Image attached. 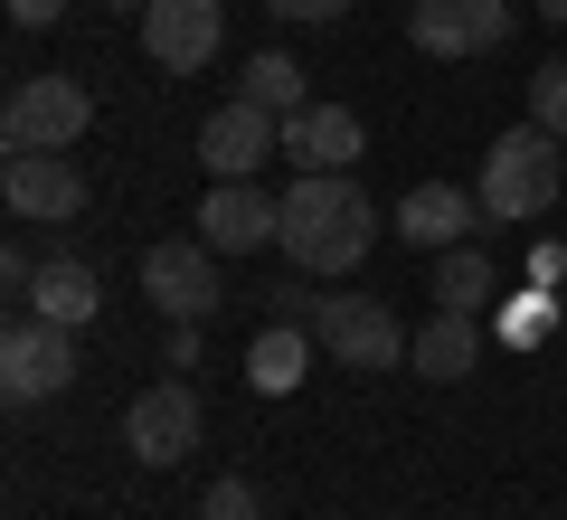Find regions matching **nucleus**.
Masks as SVG:
<instances>
[{"label":"nucleus","instance_id":"f257e3e1","mask_svg":"<svg viewBox=\"0 0 567 520\" xmlns=\"http://www.w3.org/2000/svg\"><path fill=\"white\" fill-rule=\"evenodd\" d=\"M379 246V208L350 171H293L284 181V256L303 275H350Z\"/></svg>","mask_w":567,"mask_h":520},{"label":"nucleus","instance_id":"f03ea898","mask_svg":"<svg viewBox=\"0 0 567 520\" xmlns=\"http://www.w3.org/2000/svg\"><path fill=\"white\" fill-rule=\"evenodd\" d=\"M558 190H567V152H558V133H539V123H511L502 142L483 152V218L492 227H520V218H548L558 208Z\"/></svg>","mask_w":567,"mask_h":520},{"label":"nucleus","instance_id":"7ed1b4c3","mask_svg":"<svg viewBox=\"0 0 567 520\" xmlns=\"http://www.w3.org/2000/svg\"><path fill=\"white\" fill-rule=\"evenodd\" d=\"M199 436H208V407H199L189 379H152L133 407H123V455L152 463V473H171L181 455H199Z\"/></svg>","mask_w":567,"mask_h":520},{"label":"nucleus","instance_id":"20e7f679","mask_svg":"<svg viewBox=\"0 0 567 520\" xmlns=\"http://www.w3.org/2000/svg\"><path fill=\"white\" fill-rule=\"evenodd\" d=\"M95 123V95L76 77H20L0 104V142L10 152H76V133Z\"/></svg>","mask_w":567,"mask_h":520},{"label":"nucleus","instance_id":"39448f33","mask_svg":"<svg viewBox=\"0 0 567 520\" xmlns=\"http://www.w3.org/2000/svg\"><path fill=\"white\" fill-rule=\"evenodd\" d=\"M312 340H322L341 369H398L416 332H406L388 303H369V294H322L312 303Z\"/></svg>","mask_w":567,"mask_h":520},{"label":"nucleus","instance_id":"423d86ee","mask_svg":"<svg viewBox=\"0 0 567 520\" xmlns=\"http://www.w3.org/2000/svg\"><path fill=\"white\" fill-rule=\"evenodd\" d=\"M76 388V332L66 322H10V340H0V398L10 407H39V398H66Z\"/></svg>","mask_w":567,"mask_h":520},{"label":"nucleus","instance_id":"0eeeda50","mask_svg":"<svg viewBox=\"0 0 567 520\" xmlns=\"http://www.w3.org/2000/svg\"><path fill=\"white\" fill-rule=\"evenodd\" d=\"M142 294H152L162 322H208V313H218V246H208V237L152 246V256H142Z\"/></svg>","mask_w":567,"mask_h":520},{"label":"nucleus","instance_id":"6e6552de","mask_svg":"<svg viewBox=\"0 0 567 520\" xmlns=\"http://www.w3.org/2000/svg\"><path fill=\"white\" fill-rule=\"evenodd\" d=\"M227 48V10L218 0H152L142 10V58L171 77H208V58Z\"/></svg>","mask_w":567,"mask_h":520},{"label":"nucleus","instance_id":"1a4fd4ad","mask_svg":"<svg viewBox=\"0 0 567 520\" xmlns=\"http://www.w3.org/2000/svg\"><path fill=\"white\" fill-rule=\"evenodd\" d=\"M0 200H10V218H29V227H66L85 208V171L66 152H10Z\"/></svg>","mask_w":567,"mask_h":520},{"label":"nucleus","instance_id":"9d476101","mask_svg":"<svg viewBox=\"0 0 567 520\" xmlns=\"http://www.w3.org/2000/svg\"><path fill=\"white\" fill-rule=\"evenodd\" d=\"M406 39L425 58H483L511 39V0H416L406 10Z\"/></svg>","mask_w":567,"mask_h":520},{"label":"nucleus","instance_id":"9b49d317","mask_svg":"<svg viewBox=\"0 0 567 520\" xmlns=\"http://www.w3.org/2000/svg\"><path fill=\"white\" fill-rule=\"evenodd\" d=\"M275 152H284V123L265 114V104H246V95H227L218 114L199 123V161L218 171V181H256Z\"/></svg>","mask_w":567,"mask_h":520},{"label":"nucleus","instance_id":"f8f14e48","mask_svg":"<svg viewBox=\"0 0 567 520\" xmlns=\"http://www.w3.org/2000/svg\"><path fill=\"white\" fill-rule=\"evenodd\" d=\"M199 237L218 246V256H265V246L284 237V200L256 190V181H218L199 200Z\"/></svg>","mask_w":567,"mask_h":520},{"label":"nucleus","instance_id":"ddd939ff","mask_svg":"<svg viewBox=\"0 0 567 520\" xmlns=\"http://www.w3.org/2000/svg\"><path fill=\"white\" fill-rule=\"evenodd\" d=\"M360 152H369V133H360L350 104H303V114L284 123V161L293 171H350Z\"/></svg>","mask_w":567,"mask_h":520},{"label":"nucleus","instance_id":"4468645a","mask_svg":"<svg viewBox=\"0 0 567 520\" xmlns=\"http://www.w3.org/2000/svg\"><path fill=\"white\" fill-rule=\"evenodd\" d=\"M473 218H483V200H464V190H445V181H425V190H406V200H398V237L425 246V256L464 246Z\"/></svg>","mask_w":567,"mask_h":520},{"label":"nucleus","instance_id":"2eb2a0df","mask_svg":"<svg viewBox=\"0 0 567 520\" xmlns=\"http://www.w3.org/2000/svg\"><path fill=\"white\" fill-rule=\"evenodd\" d=\"M473 360H483V332H473V313H445V303H435V313H425V332L406 340V369H416V379H473Z\"/></svg>","mask_w":567,"mask_h":520},{"label":"nucleus","instance_id":"dca6fc26","mask_svg":"<svg viewBox=\"0 0 567 520\" xmlns=\"http://www.w3.org/2000/svg\"><path fill=\"white\" fill-rule=\"evenodd\" d=\"M29 313H39V322H66V332H85V322L104 313L95 265H85V256H48V265H39V284H29Z\"/></svg>","mask_w":567,"mask_h":520},{"label":"nucleus","instance_id":"f3484780","mask_svg":"<svg viewBox=\"0 0 567 520\" xmlns=\"http://www.w3.org/2000/svg\"><path fill=\"white\" fill-rule=\"evenodd\" d=\"M303 369H312V322H265L256 350H246V379H256L265 398H293Z\"/></svg>","mask_w":567,"mask_h":520},{"label":"nucleus","instance_id":"a211bd4d","mask_svg":"<svg viewBox=\"0 0 567 520\" xmlns=\"http://www.w3.org/2000/svg\"><path fill=\"white\" fill-rule=\"evenodd\" d=\"M237 95L246 104H265V114H275V123H293V114H303V67H293V58H284V48H265V58H246V77H237Z\"/></svg>","mask_w":567,"mask_h":520},{"label":"nucleus","instance_id":"6ab92c4d","mask_svg":"<svg viewBox=\"0 0 567 520\" xmlns=\"http://www.w3.org/2000/svg\"><path fill=\"white\" fill-rule=\"evenodd\" d=\"M435 303H445V313H483V303H492V256H483V246H445V265H435Z\"/></svg>","mask_w":567,"mask_h":520},{"label":"nucleus","instance_id":"aec40b11","mask_svg":"<svg viewBox=\"0 0 567 520\" xmlns=\"http://www.w3.org/2000/svg\"><path fill=\"white\" fill-rule=\"evenodd\" d=\"M529 123H539V133H558V142H567V58L529 67Z\"/></svg>","mask_w":567,"mask_h":520},{"label":"nucleus","instance_id":"412c9836","mask_svg":"<svg viewBox=\"0 0 567 520\" xmlns=\"http://www.w3.org/2000/svg\"><path fill=\"white\" fill-rule=\"evenodd\" d=\"M199 520H265V501H256V482H208V501H199Z\"/></svg>","mask_w":567,"mask_h":520},{"label":"nucleus","instance_id":"4be33fe9","mask_svg":"<svg viewBox=\"0 0 567 520\" xmlns=\"http://www.w3.org/2000/svg\"><path fill=\"white\" fill-rule=\"evenodd\" d=\"M265 10H275V20H303V29H322V20H341L350 0H265Z\"/></svg>","mask_w":567,"mask_h":520},{"label":"nucleus","instance_id":"5701e85b","mask_svg":"<svg viewBox=\"0 0 567 520\" xmlns=\"http://www.w3.org/2000/svg\"><path fill=\"white\" fill-rule=\"evenodd\" d=\"M529 275H539V294H558V284H567V237H548L539 256H529Z\"/></svg>","mask_w":567,"mask_h":520},{"label":"nucleus","instance_id":"b1692460","mask_svg":"<svg viewBox=\"0 0 567 520\" xmlns=\"http://www.w3.org/2000/svg\"><path fill=\"white\" fill-rule=\"evenodd\" d=\"M0 284H10V294H29V284H39V256H29V246H0Z\"/></svg>","mask_w":567,"mask_h":520},{"label":"nucleus","instance_id":"393cba45","mask_svg":"<svg viewBox=\"0 0 567 520\" xmlns=\"http://www.w3.org/2000/svg\"><path fill=\"white\" fill-rule=\"evenodd\" d=\"M199 350H208L199 322H171V350H162V360H171V369H199Z\"/></svg>","mask_w":567,"mask_h":520},{"label":"nucleus","instance_id":"a878e982","mask_svg":"<svg viewBox=\"0 0 567 520\" xmlns=\"http://www.w3.org/2000/svg\"><path fill=\"white\" fill-rule=\"evenodd\" d=\"M10 20H20V29H58L66 0H10Z\"/></svg>","mask_w":567,"mask_h":520},{"label":"nucleus","instance_id":"bb28decb","mask_svg":"<svg viewBox=\"0 0 567 520\" xmlns=\"http://www.w3.org/2000/svg\"><path fill=\"white\" fill-rule=\"evenodd\" d=\"M539 20H558V29H567V0H539Z\"/></svg>","mask_w":567,"mask_h":520},{"label":"nucleus","instance_id":"cd10ccee","mask_svg":"<svg viewBox=\"0 0 567 520\" xmlns=\"http://www.w3.org/2000/svg\"><path fill=\"white\" fill-rule=\"evenodd\" d=\"M104 10H123V20H133V10H152V0H104Z\"/></svg>","mask_w":567,"mask_h":520},{"label":"nucleus","instance_id":"c85d7f7f","mask_svg":"<svg viewBox=\"0 0 567 520\" xmlns=\"http://www.w3.org/2000/svg\"><path fill=\"white\" fill-rule=\"evenodd\" d=\"M558 303H567V284H558Z\"/></svg>","mask_w":567,"mask_h":520}]
</instances>
